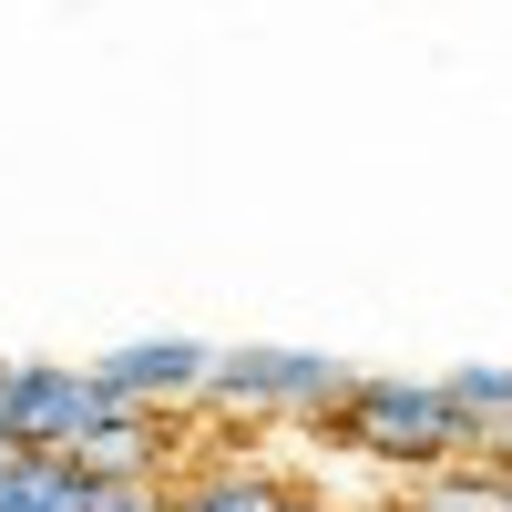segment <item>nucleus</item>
Segmentation results:
<instances>
[{
  "instance_id": "obj_1",
  "label": "nucleus",
  "mask_w": 512,
  "mask_h": 512,
  "mask_svg": "<svg viewBox=\"0 0 512 512\" xmlns=\"http://www.w3.org/2000/svg\"><path fill=\"white\" fill-rule=\"evenodd\" d=\"M308 441L328 451H359V461H390V472H441V461H472L482 431L451 410L441 379H349V400L328 420H308Z\"/></svg>"
},
{
  "instance_id": "obj_2",
  "label": "nucleus",
  "mask_w": 512,
  "mask_h": 512,
  "mask_svg": "<svg viewBox=\"0 0 512 512\" xmlns=\"http://www.w3.org/2000/svg\"><path fill=\"white\" fill-rule=\"evenodd\" d=\"M349 359L328 349H216V369H205V410L216 420H328L338 400H349Z\"/></svg>"
},
{
  "instance_id": "obj_3",
  "label": "nucleus",
  "mask_w": 512,
  "mask_h": 512,
  "mask_svg": "<svg viewBox=\"0 0 512 512\" xmlns=\"http://www.w3.org/2000/svg\"><path fill=\"white\" fill-rule=\"evenodd\" d=\"M103 410H123V400H103L93 369H72V359H0V441L11 451H72Z\"/></svg>"
},
{
  "instance_id": "obj_4",
  "label": "nucleus",
  "mask_w": 512,
  "mask_h": 512,
  "mask_svg": "<svg viewBox=\"0 0 512 512\" xmlns=\"http://www.w3.org/2000/svg\"><path fill=\"white\" fill-rule=\"evenodd\" d=\"M205 369H216V349L205 338H123V349H103L93 359V379H103V400H123V410H205Z\"/></svg>"
},
{
  "instance_id": "obj_5",
  "label": "nucleus",
  "mask_w": 512,
  "mask_h": 512,
  "mask_svg": "<svg viewBox=\"0 0 512 512\" xmlns=\"http://www.w3.org/2000/svg\"><path fill=\"white\" fill-rule=\"evenodd\" d=\"M175 441H185V431H175L164 410H103L62 461H72L82 482H103V492H154L164 461H175Z\"/></svg>"
},
{
  "instance_id": "obj_6",
  "label": "nucleus",
  "mask_w": 512,
  "mask_h": 512,
  "mask_svg": "<svg viewBox=\"0 0 512 512\" xmlns=\"http://www.w3.org/2000/svg\"><path fill=\"white\" fill-rule=\"evenodd\" d=\"M0 512H113V492L82 482L62 451H0Z\"/></svg>"
},
{
  "instance_id": "obj_7",
  "label": "nucleus",
  "mask_w": 512,
  "mask_h": 512,
  "mask_svg": "<svg viewBox=\"0 0 512 512\" xmlns=\"http://www.w3.org/2000/svg\"><path fill=\"white\" fill-rule=\"evenodd\" d=\"M287 472H267V461H205V472H185L175 492H164V512H287Z\"/></svg>"
},
{
  "instance_id": "obj_8",
  "label": "nucleus",
  "mask_w": 512,
  "mask_h": 512,
  "mask_svg": "<svg viewBox=\"0 0 512 512\" xmlns=\"http://www.w3.org/2000/svg\"><path fill=\"white\" fill-rule=\"evenodd\" d=\"M420 512H512V472L492 461H441V472H420Z\"/></svg>"
},
{
  "instance_id": "obj_9",
  "label": "nucleus",
  "mask_w": 512,
  "mask_h": 512,
  "mask_svg": "<svg viewBox=\"0 0 512 512\" xmlns=\"http://www.w3.org/2000/svg\"><path fill=\"white\" fill-rule=\"evenodd\" d=\"M441 390H451V410L492 441L502 420H512V359H451V369H441Z\"/></svg>"
},
{
  "instance_id": "obj_10",
  "label": "nucleus",
  "mask_w": 512,
  "mask_h": 512,
  "mask_svg": "<svg viewBox=\"0 0 512 512\" xmlns=\"http://www.w3.org/2000/svg\"><path fill=\"white\" fill-rule=\"evenodd\" d=\"M482 461H492V472H512V420H502V431L482 441Z\"/></svg>"
},
{
  "instance_id": "obj_11",
  "label": "nucleus",
  "mask_w": 512,
  "mask_h": 512,
  "mask_svg": "<svg viewBox=\"0 0 512 512\" xmlns=\"http://www.w3.org/2000/svg\"><path fill=\"white\" fill-rule=\"evenodd\" d=\"M113 512H164V482L154 492H113Z\"/></svg>"
},
{
  "instance_id": "obj_12",
  "label": "nucleus",
  "mask_w": 512,
  "mask_h": 512,
  "mask_svg": "<svg viewBox=\"0 0 512 512\" xmlns=\"http://www.w3.org/2000/svg\"><path fill=\"white\" fill-rule=\"evenodd\" d=\"M287 512H349V502H328V492H287Z\"/></svg>"
},
{
  "instance_id": "obj_13",
  "label": "nucleus",
  "mask_w": 512,
  "mask_h": 512,
  "mask_svg": "<svg viewBox=\"0 0 512 512\" xmlns=\"http://www.w3.org/2000/svg\"><path fill=\"white\" fill-rule=\"evenodd\" d=\"M0 451H11V441H0Z\"/></svg>"
},
{
  "instance_id": "obj_14",
  "label": "nucleus",
  "mask_w": 512,
  "mask_h": 512,
  "mask_svg": "<svg viewBox=\"0 0 512 512\" xmlns=\"http://www.w3.org/2000/svg\"><path fill=\"white\" fill-rule=\"evenodd\" d=\"M410 512H420V502H410Z\"/></svg>"
}]
</instances>
